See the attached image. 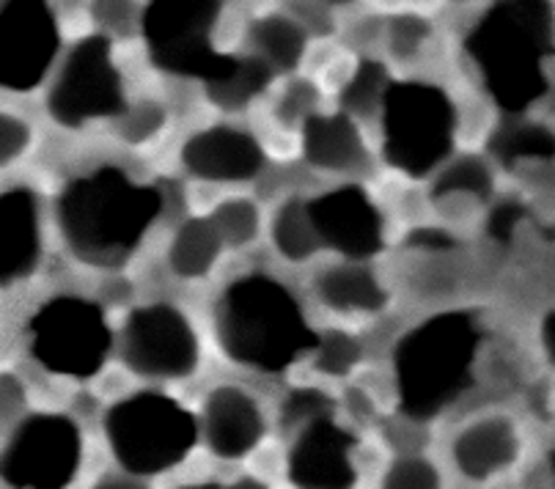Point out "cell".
Here are the masks:
<instances>
[{
  "label": "cell",
  "mask_w": 555,
  "mask_h": 489,
  "mask_svg": "<svg viewBox=\"0 0 555 489\" xmlns=\"http://www.w3.org/2000/svg\"><path fill=\"white\" fill-rule=\"evenodd\" d=\"M317 297L336 313H377L388 303L379 278L361 261H341L322 270Z\"/></svg>",
  "instance_id": "20"
},
{
  "label": "cell",
  "mask_w": 555,
  "mask_h": 489,
  "mask_svg": "<svg viewBox=\"0 0 555 489\" xmlns=\"http://www.w3.org/2000/svg\"><path fill=\"white\" fill-rule=\"evenodd\" d=\"M225 489H270V484L259 481V478L254 476H245V478H236V481Z\"/></svg>",
  "instance_id": "36"
},
{
  "label": "cell",
  "mask_w": 555,
  "mask_h": 489,
  "mask_svg": "<svg viewBox=\"0 0 555 489\" xmlns=\"http://www.w3.org/2000/svg\"><path fill=\"white\" fill-rule=\"evenodd\" d=\"M160 193L138 184L118 168H96L75 179L59 201V226L77 259L89 265H118L157 220Z\"/></svg>",
  "instance_id": "1"
},
{
  "label": "cell",
  "mask_w": 555,
  "mask_h": 489,
  "mask_svg": "<svg viewBox=\"0 0 555 489\" xmlns=\"http://www.w3.org/2000/svg\"><path fill=\"white\" fill-rule=\"evenodd\" d=\"M59 53V25L44 3H9L0 12V86L30 91Z\"/></svg>",
  "instance_id": "12"
},
{
  "label": "cell",
  "mask_w": 555,
  "mask_h": 489,
  "mask_svg": "<svg viewBox=\"0 0 555 489\" xmlns=\"http://www.w3.org/2000/svg\"><path fill=\"white\" fill-rule=\"evenodd\" d=\"M456 111L443 89L429 83H393L383 96V149L393 168L424 177L454 146Z\"/></svg>",
  "instance_id": "6"
},
{
  "label": "cell",
  "mask_w": 555,
  "mask_h": 489,
  "mask_svg": "<svg viewBox=\"0 0 555 489\" xmlns=\"http://www.w3.org/2000/svg\"><path fill=\"white\" fill-rule=\"evenodd\" d=\"M302 157L327 173L352 171L366 159L361 127L347 113H313L302 121Z\"/></svg>",
  "instance_id": "18"
},
{
  "label": "cell",
  "mask_w": 555,
  "mask_h": 489,
  "mask_svg": "<svg viewBox=\"0 0 555 489\" xmlns=\"http://www.w3.org/2000/svg\"><path fill=\"white\" fill-rule=\"evenodd\" d=\"M358 437L333 421V415L300 426L286 456V476L295 489H354Z\"/></svg>",
  "instance_id": "14"
},
{
  "label": "cell",
  "mask_w": 555,
  "mask_h": 489,
  "mask_svg": "<svg viewBox=\"0 0 555 489\" xmlns=\"http://www.w3.org/2000/svg\"><path fill=\"white\" fill-rule=\"evenodd\" d=\"M220 17L218 3L207 0H160L143 14L152 61L163 72L212 80L229 55H215L212 28Z\"/></svg>",
  "instance_id": "9"
},
{
  "label": "cell",
  "mask_w": 555,
  "mask_h": 489,
  "mask_svg": "<svg viewBox=\"0 0 555 489\" xmlns=\"http://www.w3.org/2000/svg\"><path fill=\"white\" fill-rule=\"evenodd\" d=\"M91 489H149V484L130 473H105Z\"/></svg>",
  "instance_id": "34"
},
{
  "label": "cell",
  "mask_w": 555,
  "mask_h": 489,
  "mask_svg": "<svg viewBox=\"0 0 555 489\" xmlns=\"http://www.w3.org/2000/svg\"><path fill=\"white\" fill-rule=\"evenodd\" d=\"M456 471L470 481H490L517 462L520 435L514 421L490 415L467 424L451 442Z\"/></svg>",
  "instance_id": "17"
},
{
  "label": "cell",
  "mask_w": 555,
  "mask_h": 489,
  "mask_svg": "<svg viewBox=\"0 0 555 489\" xmlns=\"http://www.w3.org/2000/svg\"><path fill=\"white\" fill-rule=\"evenodd\" d=\"M223 248H248L261 231V213L250 198H225L209 215Z\"/></svg>",
  "instance_id": "24"
},
{
  "label": "cell",
  "mask_w": 555,
  "mask_h": 489,
  "mask_svg": "<svg viewBox=\"0 0 555 489\" xmlns=\"http://www.w3.org/2000/svg\"><path fill=\"white\" fill-rule=\"evenodd\" d=\"M198 432L220 460H245L267 435V421L259 401L236 385H218L204 399Z\"/></svg>",
  "instance_id": "16"
},
{
  "label": "cell",
  "mask_w": 555,
  "mask_h": 489,
  "mask_svg": "<svg viewBox=\"0 0 555 489\" xmlns=\"http://www.w3.org/2000/svg\"><path fill=\"white\" fill-rule=\"evenodd\" d=\"M492 193V173L479 157L454 159L438 173L431 184V198L446 201L456 195H476V198H490Z\"/></svg>",
  "instance_id": "25"
},
{
  "label": "cell",
  "mask_w": 555,
  "mask_h": 489,
  "mask_svg": "<svg viewBox=\"0 0 555 489\" xmlns=\"http://www.w3.org/2000/svg\"><path fill=\"white\" fill-rule=\"evenodd\" d=\"M179 489H225L223 484H215V481H193V484H184Z\"/></svg>",
  "instance_id": "37"
},
{
  "label": "cell",
  "mask_w": 555,
  "mask_h": 489,
  "mask_svg": "<svg viewBox=\"0 0 555 489\" xmlns=\"http://www.w3.org/2000/svg\"><path fill=\"white\" fill-rule=\"evenodd\" d=\"M481 331L470 313H438L404 333L393 349L402 410L415 421L443 413L473 379Z\"/></svg>",
  "instance_id": "3"
},
{
  "label": "cell",
  "mask_w": 555,
  "mask_h": 489,
  "mask_svg": "<svg viewBox=\"0 0 555 489\" xmlns=\"http://www.w3.org/2000/svg\"><path fill=\"white\" fill-rule=\"evenodd\" d=\"M111 347L105 313L83 297H55L30 322V352L61 377L86 379L96 374Z\"/></svg>",
  "instance_id": "7"
},
{
  "label": "cell",
  "mask_w": 555,
  "mask_h": 489,
  "mask_svg": "<svg viewBox=\"0 0 555 489\" xmlns=\"http://www.w3.org/2000/svg\"><path fill=\"white\" fill-rule=\"evenodd\" d=\"M30 146V127L12 113H0V168L12 166Z\"/></svg>",
  "instance_id": "33"
},
{
  "label": "cell",
  "mask_w": 555,
  "mask_h": 489,
  "mask_svg": "<svg viewBox=\"0 0 555 489\" xmlns=\"http://www.w3.org/2000/svg\"><path fill=\"white\" fill-rule=\"evenodd\" d=\"M223 254V242L209 218L184 220L168 245V267L182 281L207 278Z\"/></svg>",
  "instance_id": "21"
},
{
  "label": "cell",
  "mask_w": 555,
  "mask_h": 489,
  "mask_svg": "<svg viewBox=\"0 0 555 489\" xmlns=\"http://www.w3.org/2000/svg\"><path fill=\"white\" fill-rule=\"evenodd\" d=\"M313 365L317 372L327 374V377H347L354 365L361 363V342L352 336V333L344 331H331L317 342L313 349Z\"/></svg>",
  "instance_id": "26"
},
{
  "label": "cell",
  "mask_w": 555,
  "mask_h": 489,
  "mask_svg": "<svg viewBox=\"0 0 555 489\" xmlns=\"http://www.w3.org/2000/svg\"><path fill=\"white\" fill-rule=\"evenodd\" d=\"M544 347H547L550 358L555 360V313H550L547 319H544Z\"/></svg>",
  "instance_id": "35"
},
{
  "label": "cell",
  "mask_w": 555,
  "mask_h": 489,
  "mask_svg": "<svg viewBox=\"0 0 555 489\" xmlns=\"http://www.w3.org/2000/svg\"><path fill=\"white\" fill-rule=\"evenodd\" d=\"M83 462V435L66 415H30L0 454V478L12 489H66Z\"/></svg>",
  "instance_id": "8"
},
{
  "label": "cell",
  "mask_w": 555,
  "mask_h": 489,
  "mask_svg": "<svg viewBox=\"0 0 555 489\" xmlns=\"http://www.w3.org/2000/svg\"><path fill=\"white\" fill-rule=\"evenodd\" d=\"M125 363L146 379L190 377L202 363L195 327L168 303L138 308L125 327Z\"/></svg>",
  "instance_id": "11"
},
{
  "label": "cell",
  "mask_w": 555,
  "mask_h": 489,
  "mask_svg": "<svg viewBox=\"0 0 555 489\" xmlns=\"http://www.w3.org/2000/svg\"><path fill=\"white\" fill-rule=\"evenodd\" d=\"M264 149L250 132L225 125L193 132L182 146V166L204 182H250L264 171Z\"/></svg>",
  "instance_id": "15"
},
{
  "label": "cell",
  "mask_w": 555,
  "mask_h": 489,
  "mask_svg": "<svg viewBox=\"0 0 555 489\" xmlns=\"http://www.w3.org/2000/svg\"><path fill=\"white\" fill-rule=\"evenodd\" d=\"M325 415H333V401L317 388L295 390L284 404L286 426H306L317 419H325Z\"/></svg>",
  "instance_id": "32"
},
{
  "label": "cell",
  "mask_w": 555,
  "mask_h": 489,
  "mask_svg": "<svg viewBox=\"0 0 555 489\" xmlns=\"http://www.w3.org/2000/svg\"><path fill=\"white\" fill-rule=\"evenodd\" d=\"M215 331L234 363L259 372H284L320 342L292 292L267 275H245L231 283L218 303Z\"/></svg>",
  "instance_id": "2"
},
{
  "label": "cell",
  "mask_w": 555,
  "mask_h": 489,
  "mask_svg": "<svg viewBox=\"0 0 555 489\" xmlns=\"http://www.w3.org/2000/svg\"><path fill=\"white\" fill-rule=\"evenodd\" d=\"M118 118H121L118 132H121V138L127 143H146L163 130V125H166V111L157 102H138V105L127 107Z\"/></svg>",
  "instance_id": "30"
},
{
  "label": "cell",
  "mask_w": 555,
  "mask_h": 489,
  "mask_svg": "<svg viewBox=\"0 0 555 489\" xmlns=\"http://www.w3.org/2000/svg\"><path fill=\"white\" fill-rule=\"evenodd\" d=\"M272 245L286 261H308L322 248L320 236L313 231L306 201L286 198L272 218Z\"/></svg>",
  "instance_id": "23"
},
{
  "label": "cell",
  "mask_w": 555,
  "mask_h": 489,
  "mask_svg": "<svg viewBox=\"0 0 555 489\" xmlns=\"http://www.w3.org/2000/svg\"><path fill=\"white\" fill-rule=\"evenodd\" d=\"M550 476H553V487L550 489H555V454H550Z\"/></svg>",
  "instance_id": "38"
},
{
  "label": "cell",
  "mask_w": 555,
  "mask_h": 489,
  "mask_svg": "<svg viewBox=\"0 0 555 489\" xmlns=\"http://www.w3.org/2000/svg\"><path fill=\"white\" fill-rule=\"evenodd\" d=\"M254 53L270 72H295L306 55L308 30L286 14H267L250 25Z\"/></svg>",
  "instance_id": "22"
},
{
  "label": "cell",
  "mask_w": 555,
  "mask_h": 489,
  "mask_svg": "<svg viewBox=\"0 0 555 489\" xmlns=\"http://www.w3.org/2000/svg\"><path fill=\"white\" fill-rule=\"evenodd\" d=\"M495 149L506 163L517 157H550L555 154V138L542 127H514L498 138Z\"/></svg>",
  "instance_id": "29"
},
{
  "label": "cell",
  "mask_w": 555,
  "mask_h": 489,
  "mask_svg": "<svg viewBox=\"0 0 555 489\" xmlns=\"http://www.w3.org/2000/svg\"><path fill=\"white\" fill-rule=\"evenodd\" d=\"M39 261V209L28 190L0 195V283L28 275Z\"/></svg>",
  "instance_id": "19"
},
{
  "label": "cell",
  "mask_w": 555,
  "mask_h": 489,
  "mask_svg": "<svg viewBox=\"0 0 555 489\" xmlns=\"http://www.w3.org/2000/svg\"><path fill=\"white\" fill-rule=\"evenodd\" d=\"M48 111L66 127L121 116L127 111L125 83L105 36H89L72 50L48 96Z\"/></svg>",
  "instance_id": "10"
},
{
  "label": "cell",
  "mask_w": 555,
  "mask_h": 489,
  "mask_svg": "<svg viewBox=\"0 0 555 489\" xmlns=\"http://www.w3.org/2000/svg\"><path fill=\"white\" fill-rule=\"evenodd\" d=\"M388 91V80H385V69L374 61L358 66V72L352 75V80L344 89V107H347V116H369V113L377 111L383 105V96Z\"/></svg>",
  "instance_id": "27"
},
{
  "label": "cell",
  "mask_w": 555,
  "mask_h": 489,
  "mask_svg": "<svg viewBox=\"0 0 555 489\" xmlns=\"http://www.w3.org/2000/svg\"><path fill=\"white\" fill-rule=\"evenodd\" d=\"M379 489H443V476L426 456L408 454L390 462Z\"/></svg>",
  "instance_id": "28"
},
{
  "label": "cell",
  "mask_w": 555,
  "mask_h": 489,
  "mask_svg": "<svg viewBox=\"0 0 555 489\" xmlns=\"http://www.w3.org/2000/svg\"><path fill=\"white\" fill-rule=\"evenodd\" d=\"M431 28L424 17H415V14H402V17H396L390 23L388 30V44H390V53L396 59H413L424 50L426 39H429Z\"/></svg>",
  "instance_id": "31"
},
{
  "label": "cell",
  "mask_w": 555,
  "mask_h": 489,
  "mask_svg": "<svg viewBox=\"0 0 555 489\" xmlns=\"http://www.w3.org/2000/svg\"><path fill=\"white\" fill-rule=\"evenodd\" d=\"M306 207L322 248H333L349 261H361L383 248V215L366 190L344 184L320 198L306 201Z\"/></svg>",
  "instance_id": "13"
},
{
  "label": "cell",
  "mask_w": 555,
  "mask_h": 489,
  "mask_svg": "<svg viewBox=\"0 0 555 489\" xmlns=\"http://www.w3.org/2000/svg\"><path fill=\"white\" fill-rule=\"evenodd\" d=\"M198 435L195 415L177 399L154 390L116 401L105 415V440L113 460L138 478L182 465Z\"/></svg>",
  "instance_id": "5"
},
{
  "label": "cell",
  "mask_w": 555,
  "mask_h": 489,
  "mask_svg": "<svg viewBox=\"0 0 555 489\" xmlns=\"http://www.w3.org/2000/svg\"><path fill=\"white\" fill-rule=\"evenodd\" d=\"M490 94L512 113L526 111L547 91L542 61L553 53V14L547 3H498L467 39Z\"/></svg>",
  "instance_id": "4"
}]
</instances>
